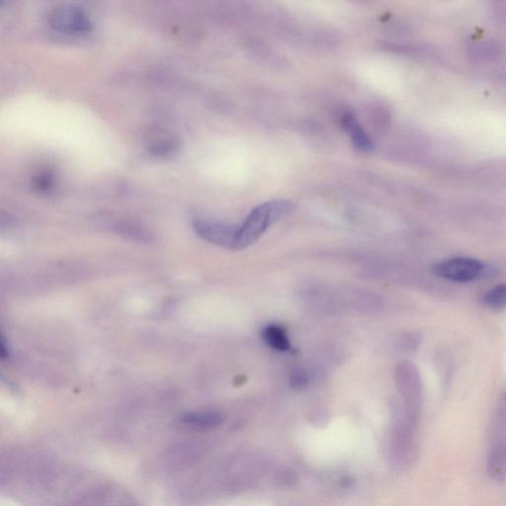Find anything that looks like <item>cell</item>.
<instances>
[{
    "label": "cell",
    "mask_w": 506,
    "mask_h": 506,
    "mask_svg": "<svg viewBox=\"0 0 506 506\" xmlns=\"http://www.w3.org/2000/svg\"><path fill=\"white\" fill-rule=\"evenodd\" d=\"M193 228L205 241L225 248H237L239 227L208 219H197L193 222Z\"/></svg>",
    "instance_id": "5"
},
{
    "label": "cell",
    "mask_w": 506,
    "mask_h": 506,
    "mask_svg": "<svg viewBox=\"0 0 506 506\" xmlns=\"http://www.w3.org/2000/svg\"><path fill=\"white\" fill-rule=\"evenodd\" d=\"M388 31L395 37H406L411 34V27L402 23H393Z\"/></svg>",
    "instance_id": "16"
},
{
    "label": "cell",
    "mask_w": 506,
    "mask_h": 506,
    "mask_svg": "<svg viewBox=\"0 0 506 506\" xmlns=\"http://www.w3.org/2000/svg\"><path fill=\"white\" fill-rule=\"evenodd\" d=\"M247 54L253 60L266 68H288L289 63L286 58L276 53L271 47L263 43L260 40H251L246 45Z\"/></svg>",
    "instance_id": "8"
},
{
    "label": "cell",
    "mask_w": 506,
    "mask_h": 506,
    "mask_svg": "<svg viewBox=\"0 0 506 506\" xmlns=\"http://www.w3.org/2000/svg\"><path fill=\"white\" fill-rule=\"evenodd\" d=\"M487 468L494 481L506 482V432L491 435Z\"/></svg>",
    "instance_id": "6"
},
{
    "label": "cell",
    "mask_w": 506,
    "mask_h": 506,
    "mask_svg": "<svg viewBox=\"0 0 506 506\" xmlns=\"http://www.w3.org/2000/svg\"><path fill=\"white\" fill-rule=\"evenodd\" d=\"M383 48L390 53L400 54L406 56H434L436 55L432 48L427 46H418V45L385 44Z\"/></svg>",
    "instance_id": "12"
},
{
    "label": "cell",
    "mask_w": 506,
    "mask_h": 506,
    "mask_svg": "<svg viewBox=\"0 0 506 506\" xmlns=\"http://www.w3.org/2000/svg\"><path fill=\"white\" fill-rule=\"evenodd\" d=\"M397 383L404 404L406 414L418 420L423 404V386L418 369L409 362H402L397 366Z\"/></svg>",
    "instance_id": "2"
},
{
    "label": "cell",
    "mask_w": 506,
    "mask_h": 506,
    "mask_svg": "<svg viewBox=\"0 0 506 506\" xmlns=\"http://www.w3.org/2000/svg\"><path fill=\"white\" fill-rule=\"evenodd\" d=\"M482 303L489 309H505L506 308V284L496 285L489 289L482 297Z\"/></svg>",
    "instance_id": "13"
},
{
    "label": "cell",
    "mask_w": 506,
    "mask_h": 506,
    "mask_svg": "<svg viewBox=\"0 0 506 506\" xmlns=\"http://www.w3.org/2000/svg\"><path fill=\"white\" fill-rule=\"evenodd\" d=\"M340 124L343 130H345L346 133L349 135L353 145L357 150L363 152L373 150L374 145L370 136L367 135L366 132L362 128L358 120L352 112H343L340 116Z\"/></svg>",
    "instance_id": "9"
},
{
    "label": "cell",
    "mask_w": 506,
    "mask_h": 506,
    "mask_svg": "<svg viewBox=\"0 0 506 506\" xmlns=\"http://www.w3.org/2000/svg\"><path fill=\"white\" fill-rule=\"evenodd\" d=\"M505 46L498 40H486L471 44L466 55L474 63H493L505 55Z\"/></svg>",
    "instance_id": "7"
},
{
    "label": "cell",
    "mask_w": 506,
    "mask_h": 506,
    "mask_svg": "<svg viewBox=\"0 0 506 506\" xmlns=\"http://www.w3.org/2000/svg\"><path fill=\"white\" fill-rule=\"evenodd\" d=\"M49 23L56 31L70 35H86L93 29L87 14L77 6L58 7L49 14Z\"/></svg>",
    "instance_id": "4"
},
{
    "label": "cell",
    "mask_w": 506,
    "mask_h": 506,
    "mask_svg": "<svg viewBox=\"0 0 506 506\" xmlns=\"http://www.w3.org/2000/svg\"><path fill=\"white\" fill-rule=\"evenodd\" d=\"M262 336L265 342L274 349L279 351H287L290 349V341L282 326L275 324L267 326L263 329Z\"/></svg>",
    "instance_id": "11"
},
{
    "label": "cell",
    "mask_w": 506,
    "mask_h": 506,
    "mask_svg": "<svg viewBox=\"0 0 506 506\" xmlns=\"http://www.w3.org/2000/svg\"><path fill=\"white\" fill-rule=\"evenodd\" d=\"M291 385L294 388H302L306 386L308 382V377L306 375L305 371L301 369H297L291 374Z\"/></svg>",
    "instance_id": "15"
},
{
    "label": "cell",
    "mask_w": 506,
    "mask_h": 506,
    "mask_svg": "<svg viewBox=\"0 0 506 506\" xmlns=\"http://www.w3.org/2000/svg\"><path fill=\"white\" fill-rule=\"evenodd\" d=\"M295 205L289 200H273L256 207L239 227L237 248L244 249L253 246L265 234L268 228L281 219L290 215Z\"/></svg>",
    "instance_id": "1"
},
{
    "label": "cell",
    "mask_w": 506,
    "mask_h": 506,
    "mask_svg": "<svg viewBox=\"0 0 506 506\" xmlns=\"http://www.w3.org/2000/svg\"><path fill=\"white\" fill-rule=\"evenodd\" d=\"M433 271L448 281L468 283L481 278L486 272V267L475 258H453L435 264Z\"/></svg>",
    "instance_id": "3"
},
{
    "label": "cell",
    "mask_w": 506,
    "mask_h": 506,
    "mask_svg": "<svg viewBox=\"0 0 506 506\" xmlns=\"http://www.w3.org/2000/svg\"><path fill=\"white\" fill-rule=\"evenodd\" d=\"M222 414L216 411H202V413H186L181 418V422L191 427L200 429H209L216 427L223 423Z\"/></svg>",
    "instance_id": "10"
},
{
    "label": "cell",
    "mask_w": 506,
    "mask_h": 506,
    "mask_svg": "<svg viewBox=\"0 0 506 506\" xmlns=\"http://www.w3.org/2000/svg\"><path fill=\"white\" fill-rule=\"evenodd\" d=\"M491 14L494 22L506 26V0H489Z\"/></svg>",
    "instance_id": "14"
}]
</instances>
